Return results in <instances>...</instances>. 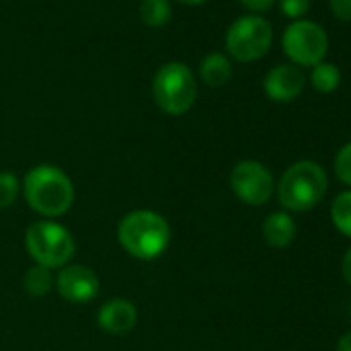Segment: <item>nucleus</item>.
I'll return each instance as SVG.
<instances>
[{"label": "nucleus", "mask_w": 351, "mask_h": 351, "mask_svg": "<svg viewBox=\"0 0 351 351\" xmlns=\"http://www.w3.org/2000/svg\"><path fill=\"white\" fill-rule=\"evenodd\" d=\"M21 193L29 209L48 219L62 217L75 203V184L71 176L52 163L32 167L21 182Z\"/></svg>", "instance_id": "obj_1"}, {"label": "nucleus", "mask_w": 351, "mask_h": 351, "mask_svg": "<svg viewBox=\"0 0 351 351\" xmlns=\"http://www.w3.org/2000/svg\"><path fill=\"white\" fill-rule=\"evenodd\" d=\"M120 246L138 261L159 258L171 240V228L167 219L151 209H134L126 213L118 223Z\"/></svg>", "instance_id": "obj_2"}, {"label": "nucleus", "mask_w": 351, "mask_h": 351, "mask_svg": "<svg viewBox=\"0 0 351 351\" xmlns=\"http://www.w3.org/2000/svg\"><path fill=\"white\" fill-rule=\"evenodd\" d=\"M328 178L320 163L302 159L289 165L277 184V199L285 211L306 213L312 211L326 195Z\"/></svg>", "instance_id": "obj_3"}, {"label": "nucleus", "mask_w": 351, "mask_h": 351, "mask_svg": "<svg viewBox=\"0 0 351 351\" xmlns=\"http://www.w3.org/2000/svg\"><path fill=\"white\" fill-rule=\"evenodd\" d=\"M25 248L36 265L46 269H62L71 265L77 242L69 228L54 219H40L25 232Z\"/></svg>", "instance_id": "obj_4"}, {"label": "nucleus", "mask_w": 351, "mask_h": 351, "mask_svg": "<svg viewBox=\"0 0 351 351\" xmlns=\"http://www.w3.org/2000/svg\"><path fill=\"white\" fill-rule=\"evenodd\" d=\"M153 99L161 112L169 116L186 114L199 95V85L193 71L182 62H167L153 77Z\"/></svg>", "instance_id": "obj_5"}, {"label": "nucleus", "mask_w": 351, "mask_h": 351, "mask_svg": "<svg viewBox=\"0 0 351 351\" xmlns=\"http://www.w3.org/2000/svg\"><path fill=\"white\" fill-rule=\"evenodd\" d=\"M273 44V27L258 15L236 19L226 34V48L232 58L240 62H254L263 58Z\"/></svg>", "instance_id": "obj_6"}, {"label": "nucleus", "mask_w": 351, "mask_h": 351, "mask_svg": "<svg viewBox=\"0 0 351 351\" xmlns=\"http://www.w3.org/2000/svg\"><path fill=\"white\" fill-rule=\"evenodd\" d=\"M283 52L298 66H316L324 60L328 52V36L326 32L308 19H300L291 23L283 32Z\"/></svg>", "instance_id": "obj_7"}, {"label": "nucleus", "mask_w": 351, "mask_h": 351, "mask_svg": "<svg viewBox=\"0 0 351 351\" xmlns=\"http://www.w3.org/2000/svg\"><path fill=\"white\" fill-rule=\"evenodd\" d=\"M230 186L234 195L250 207H263L275 193V180L269 167L256 159L238 161L230 173Z\"/></svg>", "instance_id": "obj_8"}, {"label": "nucleus", "mask_w": 351, "mask_h": 351, "mask_svg": "<svg viewBox=\"0 0 351 351\" xmlns=\"http://www.w3.org/2000/svg\"><path fill=\"white\" fill-rule=\"evenodd\" d=\"M99 277L85 265H66L56 275V291L71 304H89L99 293Z\"/></svg>", "instance_id": "obj_9"}, {"label": "nucleus", "mask_w": 351, "mask_h": 351, "mask_svg": "<svg viewBox=\"0 0 351 351\" xmlns=\"http://www.w3.org/2000/svg\"><path fill=\"white\" fill-rule=\"evenodd\" d=\"M306 77L293 64H279L271 69L265 77V93L279 104L293 101L304 91Z\"/></svg>", "instance_id": "obj_10"}, {"label": "nucleus", "mask_w": 351, "mask_h": 351, "mask_svg": "<svg viewBox=\"0 0 351 351\" xmlns=\"http://www.w3.org/2000/svg\"><path fill=\"white\" fill-rule=\"evenodd\" d=\"M136 322L138 310L126 298H110L97 310V324L108 335H128Z\"/></svg>", "instance_id": "obj_11"}, {"label": "nucleus", "mask_w": 351, "mask_h": 351, "mask_svg": "<svg viewBox=\"0 0 351 351\" xmlns=\"http://www.w3.org/2000/svg\"><path fill=\"white\" fill-rule=\"evenodd\" d=\"M298 234V226L287 211H273L263 221V238L273 248H287Z\"/></svg>", "instance_id": "obj_12"}, {"label": "nucleus", "mask_w": 351, "mask_h": 351, "mask_svg": "<svg viewBox=\"0 0 351 351\" xmlns=\"http://www.w3.org/2000/svg\"><path fill=\"white\" fill-rule=\"evenodd\" d=\"M201 79L209 87H223L232 79V62L226 54L211 52L201 62Z\"/></svg>", "instance_id": "obj_13"}, {"label": "nucleus", "mask_w": 351, "mask_h": 351, "mask_svg": "<svg viewBox=\"0 0 351 351\" xmlns=\"http://www.w3.org/2000/svg\"><path fill=\"white\" fill-rule=\"evenodd\" d=\"M23 287L32 298H44L56 287V277L52 269H46L42 265H34L23 275Z\"/></svg>", "instance_id": "obj_14"}, {"label": "nucleus", "mask_w": 351, "mask_h": 351, "mask_svg": "<svg viewBox=\"0 0 351 351\" xmlns=\"http://www.w3.org/2000/svg\"><path fill=\"white\" fill-rule=\"evenodd\" d=\"M310 83L320 93H332L339 87V83H341V71L335 64L322 60L320 64L312 66Z\"/></svg>", "instance_id": "obj_15"}, {"label": "nucleus", "mask_w": 351, "mask_h": 351, "mask_svg": "<svg viewBox=\"0 0 351 351\" xmlns=\"http://www.w3.org/2000/svg\"><path fill=\"white\" fill-rule=\"evenodd\" d=\"M138 13L143 23L149 27H163L171 19V7L167 0H143Z\"/></svg>", "instance_id": "obj_16"}, {"label": "nucleus", "mask_w": 351, "mask_h": 351, "mask_svg": "<svg viewBox=\"0 0 351 351\" xmlns=\"http://www.w3.org/2000/svg\"><path fill=\"white\" fill-rule=\"evenodd\" d=\"M330 219L343 236L351 238V191L335 197L330 205Z\"/></svg>", "instance_id": "obj_17"}, {"label": "nucleus", "mask_w": 351, "mask_h": 351, "mask_svg": "<svg viewBox=\"0 0 351 351\" xmlns=\"http://www.w3.org/2000/svg\"><path fill=\"white\" fill-rule=\"evenodd\" d=\"M21 180L13 171H0V209H9L17 203Z\"/></svg>", "instance_id": "obj_18"}, {"label": "nucleus", "mask_w": 351, "mask_h": 351, "mask_svg": "<svg viewBox=\"0 0 351 351\" xmlns=\"http://www.w3.org/2000/svg\"><path fill=\"white\" fill-rule=\"evenodd\" d=\"M335 176L345 186L351 189V141L343 145L335 157Z\"/></svg>", "instance_id": "obj_19"}, {"label": "nucleus", "mask_w": 351, "mask_h": 351, "mask_svg": "<svg viewBox=\"0 0 351 351\" xmlns=\"http://www.w3.org/2000/svg\"><path fill=\"white\" fill-rule=\"evenodd\" d=\"M312 0H279L281 13L289 19H300L310 11Z\"/></svg>", "instance_id": "obj_20"}, {"label": "nucleus", "mask_w": 351, "mask_h": 351, "mask_svg": "<svg viewBox=\"0 0 351 351\" xmlns=\"http://www.w3.org/2000/svg\"><path fill=\"white\" fill-rule=\"evenodd\" d=\"M330 11L337 19L351 21V0H330Z\"/></svg>", "instance_id": "obj_21"}, {"label": "nucleus", "mask_w": 351, "mask_h": 351, "mask_svg": "<svg viewBox=\"0 0 351 351\" xmlns=\"http://www.w3.org/2000/svg\"><path fill=\"white\" fill-rule=\"evenodd\" d=\"M240 3H242L246 9H250V11L263 13V11H267V9H271V7H273L275 0H240Z\"/></svg>", "instance_id": "obj_22"}, {"label": "nucleus", "mask_w": 351, "mask_h": 351, "mask_svg": "<svg viewBox=\"0 0 351 351\" xmlns=\"http://www.w3.org/2000/svg\"><path fill=\"white\" fill-rule=\"evenodd\" d=\"M341 273H343V279L351 285V248L345 252L343 256V263H341Z\"/></svg>", "instance_id": "obj_23"}, {"label": "nucleus", "mask_w": 351, "mask_h": 351, "mask_svg": "<svg viewBox=\"0 0 351 351\" xmlns=\"http://www.w3.org/2000/svg\"><path fill=\"white\" fill-rule=\"evenodd\" d=\"M337 351H351V330L339 337V341H337Z\"/></svg>", "instance_id": "obj_24"}, {"label": "nucleus", "mask_w": 351, "mask_h": 351, "mask_svg": "<svg viewBox=\"0 0 351 351\" xmlns=\"http://www.w3.org/2000/svg\"><path fill=\"white\" fill-rule=\"evenodd\" d=\"M180 3H184V5H203V3H207V0H180Z\"/></svg>", "instance_id": "obj_25"}]
</instances>
